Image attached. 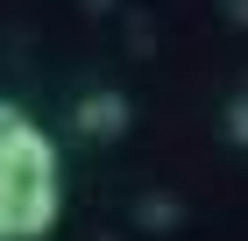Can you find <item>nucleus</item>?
Returning a JSON list of instances; mask_svg holds the SVG:
<instances>
[{"instance_id": "obj_1", "label": "nucleus", "mask_w": 248, "mask_h": 241, "mask_svg": "<svg viewBox=\"0 0 248 241\" xmlns=\"http://www.w3.org/2000/svg\"><path fill=\"white\" fill-rule=\"evenodd\" d=\"M64 213V163L57 142L21 113L0 135V241H43Z\"/></svg>"}, {"instance_id": "obj_2", "label": "nucleus", "mask_w": 248, "mask_h": 241, "mask_svg": "<svg viewBox=\"0 0 248 241\" xmlns=\"http://www.w3.org/2000/svg\"><path fill=\"white\" fill-rule=\"evenodd\" d=\"M78 128L85 135H121V99L107 93V99H85V107H78Z\"/></svg>"}, {"instance_id": "obj_3", "label": "nucleus", "mask_w": 248, "mask_h": 241, "mask_svg": "<svg viewBox=\"0 0 248 241\" xmlns=\"http://www.w3.org/2000/svg\"><path fill=\"white\" fill-rule=\"evenodd\" d=\"M15 121H21V107H7V99H0V135L15 128Z\"/></svg>"}]
</instances>
